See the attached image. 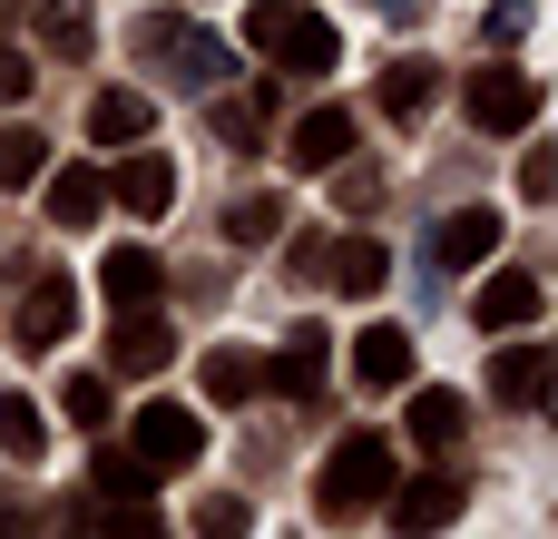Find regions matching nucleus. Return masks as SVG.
Here are the masks:
<instances>
[{"label":"nucleus","mask_w":558,"mask_h":539,"mask_svg":"<svg viewBox=\"0 0 558 539\" xmlns=\"http://www.w3.org/2000/svg\"><path fill=\"white\" fill-rule=\"evenodd\" d=\"M245 49L275 59V69H333L343 59V29L304 0H245Z\"/></svg>","instance_id":"1"},{"label":"nucleus","mask_w":558,"mask_h":539,"mask_svg":"<svg viewBox=\"0 0 558 539\" xmlns=\"http://www.w3.org/2000/svg\"><path fill=\"white\" fill-rule=\"evenodd\" d=\"M392 471H402V462H392L383 432H343V452H333L324 481H314V511H324V520H353V511H373V501L392 491Z\"/></svg>","instance_id":"2"},{"label":"nucleus","mask_w":558,"mask_h":539,"mask_svg":"<svg viewBox=\"0 0 558 539\" xmlns=\"http://www.w3.org/2000/svg\"><path fill=\"white\" fill-rule=\"evenodd\" d=\"M461 108H471V128L481 137H520V128H539V108H549V88L530 79V69H471V88H461Z\"/></svg>","instance_id":"3"},{"label":"nucleus","mask_w":558,"mask_h":539,"mask_svg":"<svg viewBox=\"0 0 558 539\" xmlns=\"http://www.w3.org/2000/svg\"><path fill=\"white\" fill-rule=\"evenodd\" d=\"M128 452L167 481V471H186V462H206V412H186V403H147L137 422H128Z\"/></svg>","instance_id":"4"},{"label":"nucleus","mask_w":558,"mask_h":539,"mask_svg":"<svg viewBox=\"0 0 558 539\" xmlns=\"http://www.w3.org/2000/svg\"><path fill=\"white\" fill-rule=\"evenodd\" d=\"M177 363V324L157 314V304H118V324H108V373H167Z\"/></svg>","instance_id":"5"},{"label":"nucleus","mask_w":558,"mask_h":539,"mask_svg":"<svg viewBox=\"0 0 558 539\" xmlns=\"http://www.w3.org/2000/svg\"><path fill=\"white\" fill-rule=\"evenodd\" d=\"M500 236H510V216H500V206H451V216L432 226V265L471 275V265H490V255H500Z\"/></svg>","instance_id":"6"},{"label":"nucleus","mask_w":558,"mask_h":539,"mask_svg":"<svg viewBox=\"0 0 558 539\" xmlns=\"http://www.w3.org/2000/svg\"><path fill=\"white\" fill-rule=\"evenodd\" d=\"M69 324H78V285L69 275H29V295H20V354H59L69 344Z\"/></svg>","instance_id":"7"},{"label":"nucleus","mask_w":558,"mask_h":539,"mask_svg":"<svg viewBox=\"0 0 558 539\" xmlns=\"http://www.w3.org/2000/svg\"><path fill=\"white\" fill-rule=\"evenodd\" d=\"M402 481V471H392ZM392 501V530H451L461 511H471V491H461V471H422V481H402V491H383Z\"/></svg>","instance_id":"8"},{"label":"nucleus","mask_w":558,"mask_h":539,"mask_svg":"<svg viewBox=\"0 0 558 539\" xmlns=\"http://www.w3.org/2000/svg\"><path fill=\"white\" fill-rule=\"evenodd\" d=\"M137 49H147V59H177V79H196V88H206V79L226 69V49H216L206 29L167 20V10H147V20H137Z\"/></svg>","instance_id":"9"},{"label":"nucleus","mask_w":558,"mask_h":539,"mask_svg":"<svg viewBox=\"0 0 558 539\" xmlns=\"http://www.w3.org/2000/svg\"><path fill=\"white\" fill-rule=\"evenodd\" d=\"M471 324H481V334H530V324H539V275H520V265L481 275V295H471Z\"/></svg>","instance_id":"10"},{"label":"nucleus","mask_w":558,"mask_h":539,"mask_svg":"<svg viewBox=\"0 0 558 539\" xmlns=\"http://www.w3.org/2000/svg\"><path fill=\"white\" fill-rule=\"evenodd\" d=\"M343 157H353V108L294 118V137H284V167H294V177H324V167H343Z\"/></svg>","instance_id":"11"},{"label":"nucleus","mask_w":558,"mask_h":539,"mask_svg":"<svg viewBox=\"0 0 558 539\" xmlns=\"http://www.w3.org/2000/svg\"><path fill=\"white\" fill-rule=\"evenodd\" d=\"M108 196H118L128 216H167V206H177V167H167L157 147H137V137H128V157H118Z\"/></svg>","instance_id":"12"},{"label":"nucleus","mask_w":558,"mask_h":539,"mask_svg":"<svg viewBox=\"0 0 558 539\" xmlns=\"http://www.w3.org/2000/svg\"><path fill=\"white\" fill-rule=\"evenodd\" d=\"M353 383L363 393H402L412 383V334L402 324H363L353 334Z\"/></svg>","instance_id":"13"},{"label":"nucleus","mask_w":558,"mask_h":539,"mask_svg":"<svg viewBox=\"0 0 558 539\" xmlns=\"http://www.w3.org/2000/svg\"><path fill=\"white\" fill-rule=\"evenodd\" d=\"M324 373H333V344H324L314 324H304V334H294V344L265 363V383H275L284 403H324Z\"/></svg>","instance_id":"14"},{"label":"nucleus","mask_w":558,"mask_h":539,"mask_svg":"<svg viewBox=\"0 0 558 539\" xmlns=\"http://www.w3.org/2000/svg\"><path fill=\"white\" fill-rule=\"evenodd\" d=\"M196 383H206V403H216V412H245V403L265 393V354H245V344H216V354L196 363Z\"/></svg>","instance_id":"15"},{"label":"nucleus","mask_w":558,"mask_h":539,"mask_svg":"<svg viewBox=\"0 0 558 539\" xmlns=\"http://www.w3.org/2000/svg\"><path fill=\"white\" fill-rule=\"evenodd\" d=\"M98 295H108V304H157V295H167V265H157L147 245H108V255H98Z\"/></svg>","instance_id":"16"},{"label":"nucleus","mask_w":558,"mask_h":539,"mask_svg":"<svg viewBox=\"0 0 558 539\" xmlns=\"http://www.w3.org/2000/svg\"><path fill=\"white\" fill-rule=\"evenodd\" d=\"M402 432H412L422 452H451V442L471 432V403H461L451 383H422V393H412V412H402Z\"/></svg>","instance_id":"17"},{"label":"nucleus","mask_w":558,"mask_h":539,"mask_svg":"<svg viewBox=\"0 0 558 539\" xmlns=\"http://www.w3.org/2000/svg\"><path fill=\"white\" fill-rule=\"evenodd\" d=\"M549 354H539V344H510V354H500V363H490V393H500V403H510V412H539V403H549Z\"/></svg>","instance_id":"18"},{"label":"nucleus","mask_w":558,"mask_h":539,"mask_svg":"<svg viewBox=\"0 0 558 539\" xmlns=\"http://www.w3.org/2000/svg\"><path fill=\"white\" fill-rule=\"evenodd\" d=\"M432 88H441V69H432V59H392V69H383V79H373V108H383V118H402V128H412V118H422V108H432Z\"/></svg>","instance_id":"19"},{"label":"nucleus","mask_w":558,"mask_h":539,"mask_svg":"<svg viewBox=\"0 0 558 539\" xmlns=\"http://www.w3.org/2000/svg\"><path fill=\"white\" fill-rule=\"evenodd\" d=\"M88 491H98L108 511H147V491H157V471H147L137 452H88Z\"/></svg>","instance_id":"20"},{"label":"nucleus","mask_w":558,"mask_h":539,"mask_svg":"<svg viewBox=\"0 0 558 539\" xmlns=\"http://www.w3.org/2000/svg\"><path fill=\"white\" fill-rule=\"evenodd\" d=\"M147 128H157V108H147L137 88H98V98H88V137H98V147H128V137H147Z\"/></svg>","instance_id":"21"},{"label":"nucleus","mask_w":558,"mask_h":539,"mask_svg":"<svg viewBox=\"0 0 558 539\" xmlns=\"http://www.w3.org/2000/svg\"><path fill=\"white\" fill-rule=\"evenodd\" d=\"M324 275H333V295H383V275H392V255H383V236H343Z\"/></svg>","instance_id":"22"},{"label":"nucleus","mask_w":558,"mask_h":539,"mask_svg":"<svg viewBox=\"0 0 558 539\" xmlns=\"http://www.w3.org/2000/svg\"><path fill=\"white\" fill-rule=\"evenodd\" d=\"M39 177H49V137H39V128H20V118L0 108V187L20 196V187H39Z\"/></svg>","instance_id":"23"},{"label":"nucleus","mask_w":558,"mask_h":539,"mask_svg":"<svg viewBox=\"0 0 558 539\" xmlns=\"http://www.w3.org/2000/svg\"><path fill=\"white\" fill-rule=\"evenodd\" d=\"M88 39H98L88 0H39V49L49 59H88Z\"/></svg>","instance_id":"24"},{"label":"nucleus","mask_w":558,"mask_h":539,"mask_svg":"<svg viewBox=\"0 0 558 539\" xmlns=\"http://www.w3.org/2000/svg\"><path fill=\"white\" fill-rule=\"evenodd\" d=\"M98 206H108V177H98V167H59V177H49V216H59V226H88Z\"/></svg>","instance_id":"25"},{"label":"nucleus","mask_w":558,"mask_h":539,"mask_svg":"<svg viewBox=\"0 0 558 539\" xmlns=\"http://www.w3.org/2000/svg\"><path fill=\"white\" fill-rule=\"evenodd\" d=\"M39 442H49L39 403H29V393H0V452H10V462H39Z\"/></svg>","instance_id":"26"},{"label":"nucleus","mask_w":558,"mask_h":539,"mask_svg":"<svg viewBox=\"0 0 558 539\" xmlns=\"http://www.w3.org/2000/svg\"><path fill=\"white\" fill-rule=\"evenodd\" d=\"M275 226H284L275 196H235V206H226V245H275Z\"/></svg>","instance_id":"27"},{"label":"nucleus","mask_w":558,"mask_h":539,"mask_svg":"<svg viewBox=\"0 0 558 539\" xmlns=\"http://www.w3.org/2000/svg\"><path fill=\"white\" fill-rule=\"evenodd\" d=\"M59 412H69V422H78V432H108V422H118V393H108V383H88V373H78V383H69V393H59Z\"/></svg>","instance_id":"28"},{"label":"nucleus","mask_w":558,"mask_h":539,"mask_svg":"<svg viewBox=\"0 0 558 539\" xmlns=\"http://www.w3.org/2000/svg\"><path fill=\"white\" fill-rule=\"evenodd\" d=\"M206 118H216V137H226V147H255V137H265V98H216Z\"/></svg>","instance_id":"29"},{"label":"nucleus","mask_w":558,"mask_h":539,"mask_svg":"<svg viewBox=\"0 0 558 539\" xmlns=\"http://www.w3.org/2000/svg\"><path fill=\"white\" fill-rule=\"evenodd\" d=\"M196 530H206V539H235V530H255V511H245L235 491H216V501H196Z\"/></svg>","instance_id":"30"},{"label":"nucleus","mask_w":558,"mask_h":539,"mask_svg":"<svg viewBox=\"0 0 558 539\" xmlns=\"http://www.w3.org/2000/svg\"><path fill=\"white\" fill-rule=\"evenodd\" d=\"M520 196H530V206H549V196H558V157H549V147L520 157Z\"/></svg>","instance_id":"31"},{"label":"nucleus","mask_w":558,"mask_h":539,"mask_svg":"<svg viewBox=\"0 0 558 539\" xmlns=\"http://www.w3.org/2000/svg\"><path fill=\"white\" fill-rule=\"evenodd\" d=\"M29 79H39V69H29V49H0V108H20V98H29Z\"/></svg>","instance_id":"32"},{"label":"nucleus","mask_w":558,"mask_h":539,"mask_svg":"<svg viewBox=\"0 0 558 539\" xmlns=\"http://www.w3.org/2000/svg\"><path fill=\"white\" fill-rule=\"evenodd\" d=\"M490 39H500V49L530 39V0H490Z\"/></svg>","instance_id":"33"},{"label":"nucleus","mask_w":558,"mask_h":539,"mask_svg":"<svg viewBox=\"0 0 558 539\" xmlns=\"http://www.w3.org/2000/svg\"><path fill=\"white\" fill-rule=\"evenodd\" d=\"M0 530H20V501H10V491H0Z\"/></svg>","instance_id":"34"}]
</instances>
